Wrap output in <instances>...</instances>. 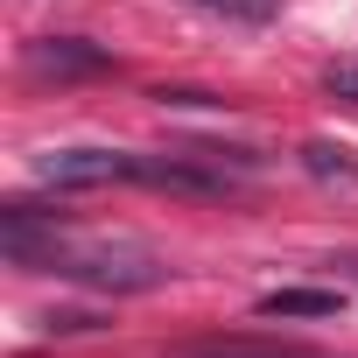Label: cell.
I'll use <instances>...</instances> for the list:
<instances>
[{"label": "cell", "instance_id": "cell-5", "mask_svg": "<svg viewBox=\"0 0 358 358\" xmlns=\"http://www.w3.org/2000/svg\"><path fill=\"white\" fill-rule=\"evenodd\" d=\"M302 162H309L316 176H344V183L358 176V162H351L344 148H330V141H309V148H302Z\"/></svg>", "mask_w": 358, "mask_h": 358}, {"label": "cell", "instance_id": "cell-8", "mask_svg": "<svg viewBox=\"0 0 358 358\" xmlns=\"http://www.w3.org/2000/svg\"><path fill=\"white\" fill-rule=\"evenodd\" d=\"M323 92L344 99V106H358V64H330V71H323Z\"/></svg>", "mask_w": 358, "mask_h": 358}, {"label": "cell", "instance_id": "cell-3", "mask_svg": "<svg viewBox=\"0 0 358 358\" xmlns=\"http://www.w3.org/2000/svg\"><path fill=\"white\" fill-rule=\"evenodd\" d=\"M29 71H43V78H99V71H113V57L99 43H85V36H43V43H29Z\"/></svg>", "mask_w": 358, "mask_h": 358}, {"label": "cell", "instance_id": "cell-2", "mask_svg": "<svg viewBox=\"0 0 358 358\" xmlns=\"http://www.w3.org/2000/svg\"><path fill=\"white\" fill-rule=\"evenodd\" d=\"M134 162L141 155H120V148H50L36 155V176L50 190H99V183H134Z\"/></svg>", "mask_w": 358, "mask_h": 358}, {"label": "cell", "instance_id": "cell-7", "mask_svg": "<svg viewBox=\"0 0 358 358\" xmlns=\"http://www.w3.org/2000/svg\"><path fill=\"white\" fill-rule=\"evenodd\" d=\"M197 8H211V15H225V22H267L281 0H197Z\"/></svg>", "mask_w": 358, "mask_h": 358}, {"label": "cell", "instance_id": "cell-1", "mask_svg": "<svg viewBox=\"0 0 358 358\" xmlns=\"http://www.w3.org/2000/svg\"><path fill=\"white\" fill-rule=\"evenodd\" d=\"M43 267L50 274H64V281H78V288H99V295H141V288H162L169 281V267L148 253V246H127V239H92V246H71V239H57L50 253H43Z\"/></svg>", "mask_w": 358, "mask_h": 358}, {"label": "cell", "instance_id": "cell-4", "mask_svg": "<svg viewBox=\"0 0 358 358\" xmlns=\"http://www.w3.org/2000/svg\"><path fill=\"white\" fill-rule=\"evenodd\" d=\"M337 309V288H274L260 295V316H330Z\"/></svg>", "mask_w": 358, "mask_h": 358}, {"label": "cell", "instance_id": "cell-6", "mask_svg": "<svg viewBox=\"0 0 358 358\" xmlns=\"http://www.w3.org/2000/svg\"><path fill=\"white\" fill-rule=\"evenodd\" d=\"M183 358H309V351H274V344H190Z\"/></svg>", "mask_w": 358, "mask_h": 358}, {"label": "cell", "instance_id": "cell-9", "mask_svg": "<svg viewBox=\"0 0 358 358\" xmlns=\"http://www.w3.org/2000/svg\"><path fill=\"white\" fill-rule=\"evenodd\" d=\"M330 267H337V274H358V253H344V260H330Z\"/></svg>", "mask_w": 358, "mask_h": 358}]
</instances>
